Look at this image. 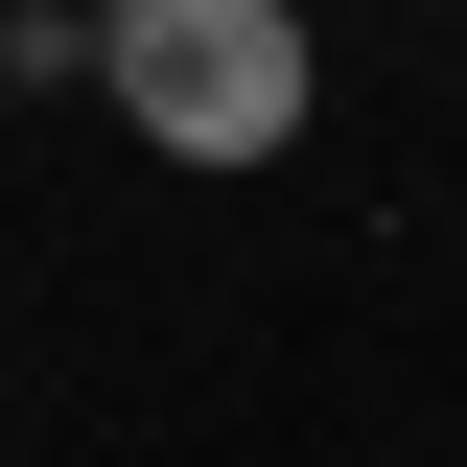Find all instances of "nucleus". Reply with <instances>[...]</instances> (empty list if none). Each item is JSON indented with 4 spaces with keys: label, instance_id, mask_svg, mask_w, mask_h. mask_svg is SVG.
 <instances>
[{
    "label": "nucleus",
    "instance_id": "f257e3e1",
    "mask_svg": "<svg viewBox=\"0 0 467 467\" xmlns=\"http://www.w3.org/2000/svg\"><path fill=\"white\" fill-rule=\"evenodd\" d=\"M94 94H117V140L234 187L327 117V47H304V0H94Z\"/></svg>",
    "mask_w": 467,
    "mask_h": 467
}]
</instances>
